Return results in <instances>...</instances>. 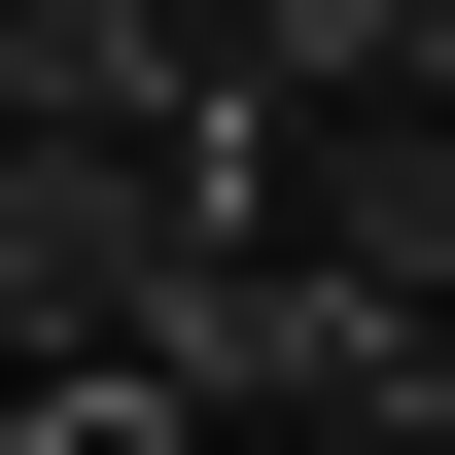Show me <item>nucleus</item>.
<instances>
[{"label":"nucleus","mask_w":455,"mask_h":455,"mask_svg":"<svg viewBox=\"0 0 455 455\" xmlns=\"http://www.w3.org/2000/svg\"><path fill=\"white\" fill-rule=\"evenodd\" d=\"M0 455H211V420H175L140 350H70V386H0Z\"/></svg>","instance_id":"obj_2"},{"label":"nucleus","mask_w":455,"mask_h":455,"mask_svg":"<svg viewBox=\"0 0 455 455\" xmlns=\"http://www.w3.org/2000/svg\"><path fill=\"white\" fill-rule=\"evenodd\" d=\"M175 281H211V106H0V386L175 350Z\"/></svg>","instance_id":"obj_1"}]
</instances>
